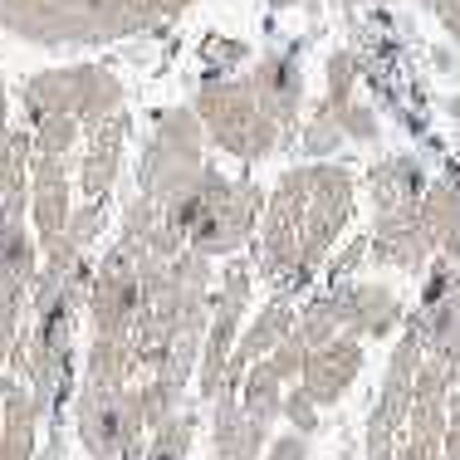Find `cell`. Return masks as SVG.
Segmentation results:
<instances>
[{"label": "cell", "instance_id": "1", "mask_svg": "<svg viewBox=\"0 0 460 460\" xmlns=\"http://www.w3.org/2000/svg\"><path fill=\"white\" fill-rule=\"evenodd\" d=\"M358 211V181L338 162L289 167L265 196L255 235V270L275 294L294 299L328 265L338 235Z\"/></svg>", "mask_w": 460, "mask_h": 460}, {"label": "cell", "instance_id": "2", "mask_svg": "<svg viewBox=\"0 0 460 460\" xmlns=\"http://www.w3.org/2000/svg\"><path fill=\"white\" fill-rule=\"evenodd\" d=\"M196 0H0V30L25 45H108L191 10Z\"/></svg>", "mask_w": 460, "mask_h": 460}, {"label": "cell", "instance_id": "3", "mask_svg": "<svg viewBox=\"0 0 460 460\" xmlns=\"http://www.w3.org/2000/svg\"><path fill=\"white\" fill-rule=\"evenodd\" d=\"M260 211H265V191L245 177H230V172L211 167V162H206L201 181L191 191L177 196L172 206H162V216L181 235V245L206 260L245 250L255 240Z\"/></svg>", "mask_w": 460, "mask_h": 460}, {"label": "cell", "instance_id": "4", "mask_svg": "<svg viewBox=\"0 0 460 460\" xmlns=\"http://www.w3.org/2000/svg\"><path fill=\"white\" fill-rule=\"evenodd\" d=\"M191 113L201 118L206 137L240 162H265V157H275L279 142H284V128L270 118V108L260 103V93L250 89V79L211 74V79L196 89Z\"/></svg>", "mask_w": 460, "mask_h": 460}, {"label": "cell", "instance_id": "5", "mask_svg": "<svg viewBox=\"0 0 460 460\" xmlns=\"http://www.w3.org/2000/svg\"><path fill=\"white\" fill-rule=\"evenodd\" d=\"M206 172V128L191 108H167L152 123V137L137 162V196L152 206H172Z\"/></svg>", "mask_w": 460, "mask_h": 460}, {"label": "cell", "instance_id": "6", "mask_svg": "<svg viewBox=\"0 0 460 460\" xmlns=\"http://www.w3.org/2000/svg\"><path fill=\"white\" fill-rule=\"evenodd\" d=\"M74 431L89 460H142L147 451V416H142L137 382L133 387H93L79 382L74 387Z\"/></svg>", "mask_w": 460, "mask_h": 460}, {"label": "cell", "instance_id": "7", "mask_svg": "<svg viewBox=\"0 0 460 460\" xmlns=\"http://www.w3.org/2000/svg\"><path fill=\"white\" fill-rule=\"evenodd\" d=\"M123 79L98 64H69V69H45L20 89V103H25V118H74V123L89 133L103 118L123 113Z\"/></svg>", "mask_w": 460, "mask_h": 460}, {"label": "cell", "instance_id": "8", "mask_svg": "<svg viewBox=\"0 0 460 460\" xmlns=\"http://www.w3.org/2000/svg\"><path fill=\"white\" fill-rule=\"evenodd\" d=\"M426 348L416 338V328L407 323V333L397 338L387 358V377H382V392L372 402V416H367V460H392L402 446V431H407V411H411V397H416V367H421Z\"/></svg>", "mask_w": 460, "mask_h": 460}, {"label": "cell", "instance_id": "9", "mask_svg": "<svg viewBox=\"0 0 460 460\" xmlns=\"http://www.w3.org/2000/svg\"><path fill=\"white\" fill-rule=\"evenodd\" d=\"M89 323L93 338H133V323L142 314V260L128 245H108L103 260L93 265L89 284Z\"/></svg>", "mask_w": 460, "mask_h": 460}, {"label": "cell", "instance_id": "10", "mask_svg": "<svg viewBox=\"0 0 460 460\" xmlns=\"http://www.w3.org/2000/svg\"><path fill=\"white\" fill-rule=\"evenodd\" d=\"M245 309H250V265L230 260L221 270V294H211V328H206V348H201V363H196V392H201V402L221 397L226 363L235 353Z\"/></svg>", "mask_w": 460, "mask_h": 460}, {"label": "cell", "instance_id": "11", "mask_svg": "<svg viewBox=\"0 0 460 460\" xmlns=\"http://www.w3.org/2000/svg\"><path fill=\"white\" fill-rule=\"evenodd\" d=\"M411 328L421 338L426 358H441V363L460 367V265L441 260L431 270L421 289V304L411 314Z\"/></svg>", "mask_w": 460, "mask_h": 460}, {"label": "cell", "instance_id": "12", "mask_svg": "<svg viewBox=\"0 0 460 460\" xmlns=\"http://www.w3.org/2000/svg\"><path fill=\"white\" fill-rule=\"evenodd\" d=\"M328 304L338 314V333L348 338H392L402 323H407V304L397 299V289L387 284H372V279H343V284H328Z\"/></svg>", "mask_w": 460, "mask_h": 460}, {"label": "cell", "instance_id": "13", "mask_svg": "<svg viewBox=\"0 0 460 460\" xmlns=\"http://www.w3.org/2000/svg\"><path fill=\"white\" fill-rule=\"evenodd\" d=\"M363 363H367L363 338L338 333V338H328V343H319V348H309V353H304L299 387L309 392V402L319 411L323 407H338V402L353 392V382L363 377Z\"/></svg>", "mask_w": 460, "mask_h": 460}, {"label": "cell", "instance_id": "14", "mask_svg": "<svg viewBox=\"0 0 460 460\" xmlns=\"http://www.w3.org/2000/svg\"><path fill=\"white\" fill-rule=\"evenodd\" d=\"M367 255L377 260L382 270H402V275H426L436 245L426 235V221H421V206H407V211H387L372 221V235H367Z\"/></svg>", "mask_w": 460, "mask_h": 460}, {"label": "cell", "instance_id": "15", "mask_svg": "<svg viewBox=\"0 0 460 460\" xmlns=\"http://www.w3.org/2000/svg\"><path fill=\"white\" fill-rule=\"evenodd\" d=\"M128 133H133V118L113 113L103 118L98 128L84 133V157H79V191L84 201H108L113 196V181L123 172V147H128Z\"/></svg>", "mask_w": 460, "mask_h": 460}, {"label": "cell", "instance_id": "16", "mask_svg": "<svg viewBox=\"0 0 460 460\" xmlns=\"http://www.w3.org/2000/svg\"><path fill=\"white\" fill-rule=\"evenodd\" d=\"M74 216V181H69V157H30V226L35 240L59 235L64 221Z\"/></svg>", "mask_w": 460, "mask_h": 460}, {"label": "cell", "instance_id": "17", "mask_svg": "<svg viewBox=\"0 0 460 460\" xmlns=\"http://www.w3.org/2000/svg\"><path fill=\"white\" fill-rule=\"evenodd\" d=\"M294 299H284V294H275V299L265 304V309L255 314V323L245 328V333L235 338V353H230V363H226V382H221V392H235L240 387V377H245L250 367L260 363V358H270L275 348L284 343V338L294 333Z\"/></svg>", "mask_w": 460, "mask_h": 460}, {"label": "cell", "instance_id": "18", "mask_svg": "<svg viewBox=\"0 0 460 460\" xmlns=\"http://www.w3.org/2000/svg\"><path fill=\"white\" fill-rule=\"evenodd\" d=\"M250 89L260 93V103L270 108V118H275L284 128V137H289L294 123H299V108H304L299 59H289V54H260V64L250 69Z\"/></svg>", "mask_w": 460, "mask_h": 460}, {"label": "cell", "instance_id": "19", "mask_svg": "<svg viewBox=\"0 0 460 460\" xmlns=\"http://www.w3.org/2000/svg\"><path fill=\"white\" fill-rule=\"evenodd\" d=\"M40 411L35 392L20 377H0V460H35L40 441Z\"/></svg>", "mask_w": 460, "mask_h": 460}, {"label": "cell", "instance_id": "20", "mask_svg": "<svg viewBox=\"0 0 460 460\" xmlns=\"http://www.w3.org/2000/svg\"><path fill=\"white\" fill-rule=\"evenodd\" d=\"M40 275V240L30 235L25 216H0V299L30 304Z\"/></svg>", "mask_w": 460, "mask_h": 460}, {"label": "cell", "instance_id": "21", "mask_svg": "<svg viewBox=\"0 0 460 460\" xmlns=\"http://www.w3.org/2000/svg\"><path fill=\"white\" fill-rule=\"evenodd\" d=\"M211 456L221 460H260V446H270V431H260L245 411H240L235 392H221L211 402Z\"/></svg>", "mask_w": 460, "mask_h": 460}, {"label": "cell", "instance_id": "22", "mask_svg": "<svg viewBox=\"0 0 460 460\" xmlns=\"http://www.w3.org/2000/svg\"><path fill=\"white\" fill-rule=\"evenodd\" d=\"M426 172L416 157H382L377 167L367 172V191H372V211H407V206H421L426 196Z\"/></svg>", "mask_w": 460, "mask_h": 460}, {"label": "cell", "instance_id": "23", "mask_svg": "<svg viewBox=\"0 0 460 460\" xmlns=\"http://www.w3.org/2000/svg\"><path fill=\"white\" fill-rule=\"evenodd\" d=\"M421 221H426V235H431L436 255L441 260H460V181H431L421 196Z\"/></svg>", "mask_w": 460, "mask_h": 460}, {"label": "cell", "instance_id": "24", "mask_svg": "<svg viewBox=\"0 0 460 460\" xmlns=\"http://www.w3.org/2000/svg\"><path fill=\"white\" fill-rule=\"evenodd\" d=\"M284 387H289V382H284V372L270 363V358H260V363L240 377V387H235L240 411H245L260 431H270V426L284 416Z\"/></svg>", "mask_w": 460, "mask_h": 460}, {"label": "cell", "instance_id": "25", "mask_svg": "<svg viewBox=\"0 0 460 460\" xmlns=\"http://www.w3.org/2000/svg\"><path fill=\"white\" fill-rule=\"evenodd\" d=\"M133 377H137L133 338H93L79 382H93V387H133Z\"/></svg>", "mask_w": 460, "mask_h": 460}, {"label": "cell", "instance_id": "26", "mask_svg": "<svg viewBox=\"0 0 460 460\" xmlns=\"http://www.w3.org/2000/svg\"><path fill=\"white\" fill-rule=\"evenodd\" d=\"M191 441H196V411L181 407L177 416H167V421L147 436L142 460H186V456H191Z\"/></svg>", "mask_w": 460, "mask_h": 460}, {"label": "cell", "instance_id": "27", "mask_svg": "<svg viewBox=\"0 0 460 460\" xmlns=\"http://www.w3.org/2000/svg\"><path fill=\"white\" fill-rule=\"evenodd\" d=\"M338 142H343V128H338V118L319 108V113L309 118V128H304V157H328V152H338Z\"/></svg>", "mask_w": 460, "mask_h": 460}, {"label": "cell", "instance_id": "28", "mask_svg": "<svg viewBox=\"0 0 460 460\" xmlns=\"http://www.w3.org/2000/svg\"><path fill=\"white\" fill-rule=\"evenodd\" d=\"M328 108V103H323ZM328 113L338 118V128H343V137H353V142H377V118H372V108H363L358 98H348V103H338V108H328Z\"/></svg>", "mask_w": 460, "mask_h": 460}, {"label": "cell", "instance_id": "29", "mask_svg": "<svg viewBox=\"0 0 460 460\" xmlns=\"http://www.w3.org/2000/svg\"><path fill=\"white\" fill-rule=\"evenodd\" d=\"M353 89H358V64H353V54H348V49H338L333 59H328V93H323V103L328 108L348 103Z\"/></svg>", "mask_w": 460, "mask_h": 460}, {"label": "cell", "instance_id": "30", "mask_svg": "<svg viewBox=\"0 0 460 460\" xmlns=\"http://www.w3.org/2000/svg\"><path fill=\"white\" fill-rule=\"evenodd\" d=\"M284 416H289V426H294L299 436H314V431H319V407L309 402V392H304L299 382L284 392Z\"/></svg>", "mask_w": 460, "mask_h": 460}, {"label": "cell", "instance_id": "31", "mask_svg": "<svg viewBox=\"0 0 460 460\" xmlns=\"http://www.w3.org/2000/svg\"><path fill=\"white\" fill-rule=\"evenodd\" d=\"M25 314H30V304L0 299V363H10V353H15L20 328H25Z\"/></svg>", "mask_w": 460, "mask_h": 460}, {"label": "cell", "instance_id": "32", "mask_svg": "<svg viewBox=\"0 0 460 460\" xmlns=\"http://www.w3.org/2000/svg\"><path fill=\"white\" fill-rule=\"evenodd\" d=\"M363 260H367V235H353V240L343 245V255H338V260H328V279H333V284L353 279V270L363 265Z\"/></svg>", "mask_w": 460, "mask_h": 460}, {"label": "cell", "instance_id": "33", "mask_svg": "<svg viewBox=\"0 0 460 460\" xmlns=\"http://www.w3.org/2000/svg\"><path fill=\"white\" fill-rule=\"evenodd\" d=\"M265 460H309V436L289 431V436H275L265 446Z\"/></svg>", "mask_w": 460, "mask_h": 460}, {"label": "cell", "instance_id": "34", "mask_svg": "<svg viewBox=\"0 0 460 460\" xmlns=\"http://www.w3.org/2000/svg\"><path fill=\"white\" fill-rule=\"evenodd\" d=\"M446 460H460V382L451 392V411H446Z\"/></svg>", "mask_w": 460, "mask_h": 460}, {"label": "cell", "instance_id": "35", "mask_svg": "<svg viewBox=\"0 0 460 460\" xmlns=\"http://www.w3.org/2000/svg\"><path fill=\"white\" fill-rule=\"evenodd\" d=\"M426 5H431V15L446 25V35L460 45V0H426Z\"/></svg>", "mask_w": 460, "mask_h": 460}, {"label": "cell", "instance_id": "36", "mask_svg": "<svg viewBox=\"0 0 460 460\" xmlns=\"http://www.w3.org/2000/svg\"><path fill=\"white\" fill-rule=\"evenodd\" d=\"M10 133V98H5V79H0V137Z\"/></svg>", "mask_w": 460, "mask_h": 460}, {"label": "cell", "instance_id": "37", "mask_svg": "<svg viewBox=\"0 0 460 460\" xmlns=\"http://www.w3.org/2000/svg\"><path fill=\"white\" fill-rule=\"evenodd\" d=\"M270 5H275V10H289V5H299V0H270Z\"/></svg>", "mask_w": 460, "mask_h": 460}, {"label": "cell", "instance_id": "38", "mask_svg": "<svg viewBox=\"0 0 460 460\" xmlns=\"http://www.w3.org/2000/svg\"><path fill=\"white\" fill-rule=\"evenodd\" d=\"M206 460H221V456H206Z\"/></svg>", "mask_w": 460, "mask_h": 460}]
</instances>
